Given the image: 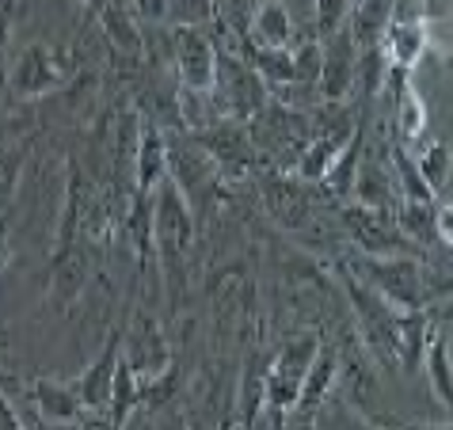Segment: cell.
Returning a JSON list of instances; mask_svg holds the SVG:
<instances>
[{
  "instance_id": "cell-1",
  "label": "cell",
  "mask_w": 453,
  "mask_h": 430,
  "mask_svg": "<svg viewBox=\"0 0 453 430\" xmlns=\"http://www.w3.org/2000/svg\"><path fill=\"white\" fill-rule=\"evenodd\" d=\"M339 278H343V289L355 305V320H358V335L366 350L373 354L377 365L385 370H415V362L423 358L426 339L434 332V316L431 312H400L393 309L381 294L362 282L358 274H350L343 263H335Z\"/></svg>"
},
{
  "instance_id": "cell-2",
  "label": "cell",
  "mask_w": 453,
  "mask_h": 430,
  "mask_svg": "<svg viewBox=\"0 0 453 430\" xmlns=\"http://www.w3.org/2000/svg\"><path fill=\"white\" fill-rule=\"evenodd\" d=\"M343 267L358 274L373 294H381L400 312H423L453 294V278L426 271L415 256H366V251H358V256L343 259Z\"/></svg>"
},
{
  "instance_id": "cell-3",
  "label": "cell",
  "mask_w": 453,
  "mask_h": 430,
  "mask_svg": "<svg viewBox=\"0 0 453 430\" xmlns=\"http://www.w3.org/2000/svg\"><path fill=\"white\" fill-rule=\"evenodd\" d=\"M195 236H198V218H195L187 195L180 191V183H175L168 172V180L160 183L153 195V244H157L160 267H165L168 282H172V305H180L187 294V271H191Z\"/></svg>"
},
{
  "instance_id": "cell-4",
  "label": "cell",
  "mask_w": 453,
  "mask_h": 430,
  "mask_svg": "<svg viewBox=\"0 0 453 430\" xmlns=\"http://www.w3.org/2000/svg\"><path fill=\"white\" fill-rule=\"evenodd\" d=\"M210 104L218 111V119H233L241 126H251L263 115V107L271 104V92H267V81H263L236 50L218 46V77H213Z\"/></svg>"
},
{
  "instance_id": "cell-5",
  "label": "cell",
  "mask_w": 453,
  "mask_h": 430,
  "mask_svg": "<svg viewBox=\"0 0 453 430\" xmlns=\"http://www.w3.org/2000/svg\"><path fill=\"white\" fill-rule=\"evenodd\" d=\"M317 134H312V142L305 145V153L297 157L294 164V175L301 183H324V175L332 172V164L343 157V149L350 145V137H355L358 122H362V107L350 111L343 104H324V111L317 115Z\"/></svg>"
},
{
  "instance_id": "cell-6",
  "label": "cell",
  "mask_w": 453,
  "mask_h": 430,
  "mask_svg": "<svg viewBox=\"0 0 453 430\" xmlns=\"http://www.w3.org/2000/svg\"><path fill=\"white\" fill-rule=\"evenodd\" d=\"M77 77V61L54 42H31L19 50L8 77V92L16 99H42Z\"/></svg>"
},
{
  "instance_id": "cell-7",
  "label": "cell",
  "mask_w": 453,
  "mask_h": 430,
  "mask_svg": "<svg viewBox=\"0 0 453 430\" xmlns=\"http://www.w3.org/2000/svg\"><path fill=\"white\" fill-rule=\"evenodd\" d=\"M317 350H320L317 335H294L267 365V408H271L279 430L286 426V415L297 408L301 385H305V373H309L312 358H317Z\"/></svg>"
},
{
  "instance_id": "cell-8",
  "label": "cell",
  "mask_w": 453,
  "mask_h": 430,
  "mask_svg": "<svg viewBox=\"0 0 453 430\" xmlns=\"http://www.w3.org/2000/svg\"><path fill=\"white\" fill-rule=\"evenodd\" d=\"M195 145L210 157V164L218 168L221 180L241 183L259 172V149L251 142V130L233 119H213L206 130H198Z\"/></svg>"
},
{
  "instance_id": "cell-9",
  "label": "cell",
  "mask_w": 453,
  "mask_h": 430,
  "mask_svg": "<svg viewBox=\"0 0 453 430\" xmlns=\"http://www.w3.org/2000/svg\"><path fill=\"white\" fill-rule=\"evenodd\" d=\"M339 225L347 229L350 244L366 256H411L415 244L396 225L393 210H373L362 202H339Z\"/></svg>"
},
{
  "instance_id": "cell-10",
  "label": "cell",
  "mask_w": 453,
  "mask_h": 430,
  "mask_svg": "<svg viewBox=\"0 0 453 430\" xmlns=\"http://www.w3.org/2000/svg\"><path fill=\"white\" fill-rule=\"evenodd\" d=\"M122 362L130 365L137 381H160L172 373V350L160 327L149 312H134L130 335H122Z\"/></svg>"
},
{
  "instance_id": "cell-11",
  "label": "cell",
  "mask_w": 453,
  "mask_h": 430,
  "mask_svg": "<svg viewBox=\"0 0 453 430\" xmlns=\"http://www.w3.org/2000/svg\"><path fill=\"white\" fill-rule=\"evenodd\" d=\"M172 46H175V69L187 92L210 96L213 92V77H218V42L206 35V27H183L172 31Z\"/></svg>"
},
{
  "instance_id": "cell-12",
  "label": "cell",
  "mask_w": 453,
  "mask_h": 430,
  "mask_svg": "<svg viewBox=\"0 0 453 430\" xmlns=\"http://www.w3.org/2000/svg\"><path fill=\"white\" fill-rule=\"evenodd\" d=\"M324 58H320V77H317V92L320 104H343L355 88V73H358V42L350 27H339L332 39L320 42Z\"/></svg>"
},
{
  "instance_id": "cell-13",
  "label": "cell",
  "mask_w": 453,
  "mask_h": 430,
  "mask_svg": "<svg viewBox=\"0 0 453 430\" xmlns=\"http://www.w3.org/2000/svg\"><path fill=\"white\" fill-rule=\"evenodd\" d=\"M259 187H263V202H267V210H271L274 221L286 225V229H305L309 213H312L309 183H301L297 175L267 168L259 175Z\"/></svg>"
},
{
  "instance_id": "cell-14",
  "label": "cell",
  "mask_w": 453,
  "mask_h": 430,
  "mask_svg": "<svg viewBox=\"0 0 453 430\" xmlns=\"http://www.w3.org/2000/svg\"><path fill=\"white\" fill-rule=\"evenodd\" d=\"M119 362H122V332H111L107 335V347L96 354V362L69 381L77 388V396L84 403V411L92 415H111V392H115V373H119Z\"/></svg>"
},
{
  "instance_id": "cell-15",
  "label": "cell",
  "mask_w": 453,
  "mask_h": 430,
  "mask_svg": "<svg viewBox=\"0 0 453 430\" xmlns=\"http://www.w3.org/2000/svg\"><path fill=\"white\" fill-rule=\"evenodd\" d=\"M381 54L388 61V69H400V73H411L419 65V58L426 54V19L419 12H408L396 4L393 19H388V27L381 35Z\"/></svg>"
},
{
  "instance_id": "cell-16",
  "label": "cell",
  "mask_w": 453,
  "mask_h": 430,
  "mask_svg": "<svg viewBox=\"0 0 453 430\" xmlns=\"http://www.w3.org/2000/svg\"><path fill=\"white\" fill-rule=\"evenodd\" d=\"M165 180H168V142L153 122H145L142 137H137V157H134V195L153 198Z\"/></svg>"
},
{
  "instance_id": "cell-17",
  "label": "cell",
  "mask_w": 453,
  "mask_h": 430,
  "mask_svg": "<svg viewBox=\"0 0 453 430\" xmlns=\"http://www.w3.org/2000/svg\"><path fill=\"white\" fill-rule=\"evenodd\" d=\"M244 39L263 50H297L294 16L286 12L282 0H263V4H256V12H251Z\"/></svg>"
},
{
  "instance_id": "cell-18",
  "label": "cell",
  "mask_w": 453,
  "mask_h": 430,
  "mask_svg": "<svg viewBox=\"0 0 453 430\" xmlns=\"http://www.w3.org/2000/svg\"><path fill=\"white\" fill-rule=\"evenodd\" d=\"M335 377H339V350L332 343H320L317 350V358H312L309 365V373H305V385H301V396H297V415H317L320 411V403L328 400V392L335 385Z\"/></svg>"
},
{
  "instance_id": "cell-19",
  "label": "cell",
  "mask_w": 453,
  "mask_h": 430,
  "mask_svg": "<svg viewBox=\"0 0 453 430\" xmlns=\"http://www.w3.org/2000/svg\"><path fill=\"white\" fill-rule=\"evenodd\" d=\"M31 396H35V408L46 423H58V426H73L77 419H84V403L77 396V388L65 385V381H35L31 385Z\"/></svg>"
},
{
  "instance_id": "cell-20",
  "label": "cell",
  "mask_w": 453,
  "mask_h": 430,
  "mask_svg": "<svg viewBox=\"0 0 453 430\" xmlns=\"http://www.w3.org/2000/svg\"><path fill=\"white\" fill-rule=\"evenodd\" d=\"M393 12H396V0H362V4L350 8L347 27L358 42V54L362 50L381 46V35L388 27V19H393Z\"/></svg>"
},
{
  "instance_id": "cell-21",
  "label": "cell",
  "mask_w": 453,
  "mask_h": 430,
  "mask_svg": "<svg viewBox=\"0 0 453 430\" xmlns=\"http://www.w3.org/2000/svg\"><path fill=\"white\" fill-rule=\"evenodd\" d=\"M426 377H431L434 400L446 408V415H453V362H449V335L442 327H434L431 339H426Z\"/></svg>"
},
{
  "instance_id": "cell-22",
  "label": "cell",
  "mask_w": 453,
  "mask_h": 430,
  "mask_svg": "<svg viewBox=\"0 0 453 430\" xmlns=\"http://www.w3.org/2000/svg\"><path fill=\"white\" fill-rule=\"evenodd\" d=\"M434 206H423V202H396V210H393L396 225L404 229V236L411 240L415 248L442 244V240H438V225H434Z\"/></svg>"
},
{
  "instance_id": "cell-23",
  "label": "cell",
  "mask_w": 453,
  "mask_h": 430,
  "mask_svg": "<svg viewBox=\"0 0 453 430\" xmlns=\"http://www.w3.org/2000/svg\"><path fill=\"white\" fill-rule=\"evenodd\" d=\"M31 153V137H23L19 145H4L0 149V213H8L12 198H16V183H19V168L23 157Z\"/></svg>"
},
{
  "instance_id": "cell-24",
  "label": "cell",
  "mask_w": 453,
  "mask_h": 430,
  "mask_svg": "<svg viewBox=\"0 0 453 430\" xmlns=\"http://www.w3.org/2000/svg\"><path fill=\"white\" fill-rule=\"evenodd\" d=\"M415 168H419V175H423V183L431 187V191L438 195L446 187V180H449V168H453V157H449V145L446 142H431L423 149L419 157H415Z\"/></svg>"
},
{
  "instance_id": "cell-25",
  "label": "cell",
  "mask_w": 453,
  "mask_h": 430,
  "mask_svg": "<svg viewBox=\"0 0 453 430\" xmlns=\"http://www.w3.org/2000/svg\"><path fill=\"white\" fill-rule=\"evenodd\" d=\"M347 19H350V0H317V35L312 39L324 42V39H332V35L339 27H347Z\"/></svg>"
},
{
  "instance_id": "cell-26",
  "label": "cell",
  "mask_w": 453,
  "mask_h": 430,
  "mask_svg": "<svg viewBox=\"0 0 453 430\" xmlns=\"http://www.w3.org/2000/svg\"><path fill=\"white\" fill-rule=\"evenodd\" d=\"M434 225H438V240H446L453 248V202H438L434 206Z\"/></svg>"
},
{
  "instance_id": "cell-27",
  "label": "cell",
  "mask_w": 453,
  "mask_h": 430,
  "mask_svg": "<svg viewBox=\"0 0 453 430\" xmlns=\"http://www.w3.org/2000/svg\"><path fill=\"white\" fill-rule=\"evenodd\" d=\"M65 430H122V426L111 419V415H92V411H88L84 419H77V423L65 426Z\"/></svg>"
},
{
  "instance_id": "cell-28",
  "label": "cell",
  "mask_w": 453,
  "mask_h": 430,
  "mask_svg": "<svg viewBox=\"0 0 453 430\" xmlns=\"http://www.w3.org/2000/svg\"><path fill=\"white\" fill-rule=\"evenodd\" d=\"M0 430H23L16 408H12L8 396H4V385H0Z\"/></svg>"
},
{
  "instance_id": "cell-29",
  "label": "cell",
  "mask_w": 453,
  "mask_h": 430,
  "mask_svg": "<svg viewBox=\"0 0 453 430\" xmlns=\"http://www.w3.org/2000/svg\"><path fill=\"white\" fill-rule=\"evenodd\" d=\"M8 229H12L8 213H0V274H4V267L12 263V240H8Z\"/></svg>"
},
{
  "instance_id": "cell-30",
  "label": "cell",
  "mask_w": 453,
  "mask_h": 430,
  "mask_svg": "<svg viewBox=\"0 0 453 430\" xmlns=\"http://www.w3.org/2000/svg\"><path fill=\"white\" fill-rule=\"evenodd\" d=\"M12 8L8 0H0V58H4V46H8V31H12Z\"/></svg>"
},
{
  "instance_id": "cell-31",
  "label": "cell",
  "mask_w": 453,
  "mask_h": 430,
  "mask_svg": "<svg viewBox=\"0 0 453 430\" xmlns=\"http://www.w3.org/2000/svg\"><path fill=\"white\" fill-rule=\"evenodd\" d=\"M393 430H453V423H423V426H404V423H388Z\"/></svg>"
},
{
  "instance_id": "cell-32",
  "label": "cell",
  "mask_w": 453,
  "mask_h": 430,
  "mask_svg": "<svg viewBox=\"0 0 453 430\" xmlns=\"http://www.w3.org/2000/svg\"><path fill=\"white\" fill-rule=\"evenodd\" d=\"M355 4H362V0H350V8H355Z\"/></svg>"
},
{
  "instance_id": "cell-33",
  "label": "cell",
  "mask_w": 453,
  "mask_h": 430,
  "mask_svg": "<svg viewBox=\"0 0 453 430\" xmlns=\"http://www.w3.org/2000/svg\"><path fill=\"white\" fill-rule=\"evenodd\" d=\"M449 69H453V54H449Z\"/></svg>"
},
{
  "instance_id": "cell-34",
  "label": "cell",
  "mask_w": 453,
  "mask_h": 430,
  "mask_svg": "<svg viewBox=\"0 0 453 430\" xmlns=\"http://www.w3.org/2000/svg\"><path fill=\"white\" fill-rule=\"evenodd\" d=\"M8 4H16V0H8Z\"/></svg>"
}]
</instances>
